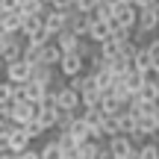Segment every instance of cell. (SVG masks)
I'll list each match as a JSON object with an SVG mask.
<instances>
[{"instance_id":"6da1fadb","label":"cell","mask_w":159,"mask_h":159,"mask_svg":"<svg viewBox=\"0 0 159 159\" xmlns=\"http://www.w3.org/2000/svg\"><path fill=\"white\" fill-rule=\"evenodd\" d=\"M136 21H139V9L130 3H115L112 6V30L121 27V30H136Z\"/></svg>"},{"instance_id":"7a4b0ae2","label":"cell","mask_w":159,"mask_h":159,"mask_svg":"<svg viewBox=\"0 0 159 159\" xmlns=\"http://www.w3.org/2000/svg\"><path fill=\"white\" fill-rule=\"evenodd\" d=\"M30 121H35V106L27 100H12L9 103V124L12 127H27Z\"/></svg>"},{"instance_id":"3957f363","label":"cell","mask_w":159,"mask_h":159,"mask_svg":"<svg viewBox=\"0 0 159 159\" xmlns=\"http://www.w3.org/2000/svg\"><path fill=\"white\" fill-rule=\"evenodd\" d=\"M56 71H59V74H62L65 80H71V77H80V74H85V62L77 56V53H62V59H59Z\"/></svg>"},{"instance_id":"277c9868","label":"cell","mask_w":159,"mask_h":159,"mask_svg":"<svg viewBox=\"0 0 159 159\" xmlns=\"http://www.w3.org/2000/svg\"><path fill=\"white\" fill-rule=\"evenodd\" d=\"M41 24H44V33L50 35V39H56V35L68 27V15H65V12H56V9H47L44 15H41Z\"/></svg>"},{"instance_id":"5b68a950","label":"cell","mask_w":159,"mask_h":159,"mask_svg":"<svg viewBox=\"0 0 159 159\" xmlns=\"http://www.w3.org/2000/svg\"><path fill=\"white\" fill-rule=\"evenodd\" d=\"M21 53H24L21 35H6V44H3V50H0V62H3V65L21 62Z\"/></svg>"},{"instance_id":"8992f818","label":"cell","mask_w":159,"mask_h":159,"mask_svg":"<svg viewBox=\"0 0 159 159\" xmlns=\"http://www.w3.org/2000/svg\"><path fill=\"white\" fill-rule=\"evenodd\" d=\"M56 109L59 112H80V94L68 85L56 89Z\"/></svg>"},{"instance_id":"52a82bcc","label":"cell","mask_w":159,"mask_h":159,"mask_svg":"<svg viewBox=\"0 0 159 159\" xmlns=\"http://www.w3.org/2000/svg\"><path fill=\"white\" fill-rule=\"evenodd\" d=\"M3 80L6 83H12V85H24V83H30V65L24 62H12V65H6L3 68Z\"/></svg>"},{"instance_id":"ba28073f","label":"cell","mask_w":159,"mask_h":159,"mask_svg":"<svg viewBox=\"0 0 159 159\" xmlns=\"http://www.w3.org/2000/svg\"><path fill=\"white\" fill-rule=\"evenodd\" d=\"M89 27H91V18L89 15H80V12H68V33H74L77 39H85L89 35Z\"/></svg>"},{"instance_id":"9c48e42d","label":"cell","mask_w":159,"mask_h":159,"mask_svg":"<svg viewBox=\"0 0 159 159\" xmlns=\"http://www.w3.org/2000/svg\"><path fill=\"white\" fill-rule=\"evenodd\" d=\"M109 35H112V24L109 21H91V27H89V35H85V39L91 41V44H103V41L109 39Z\"/></svg>"},{"instance_id":"30bf717a","label":"cell","mask_w":159,"mask_h":159,"mask_svg":"<svg viewBox=\"0 0 159 159\" xmlns=\"http://www.w3.org/2000/svg\"><path fill=\"white\" fill-rule=\"evenodd\" d=\"M27 148H30V139H27V133H24V127H12V130H9V148H6V153H24Z\"/></svg>"},{"instance_id":"8fae6325","label":"cell","mask_w":159,"mask_h":159,"mask_svg":"<svg viewBox=\"0 0 159 159\" xmlns=\"http://www.w3.org/2000/svg\"><path fill=\"white\" fill-rule=\"evenodd\" d=\"M97 109H100V115H106V118H115V115H121L127 106H124L115 94H103L100 103H97Z\"/></svg>"},{"instance_id":"7c38bea8","label":"cell","mask_w":159,"mask_h":159,"mask_svg":"<svg viewBox=\"0 0 159 159\" xmlns=\"http://www.w3.org/2000/svg\"><path fill=\"white\" fill-rule=\"evenodd\" d=\"M47 85H41V83H24V100L27 103H33V106H39L41 100L47 97Z\"/></svg>"},{"instance_id":"4fadbf2b","label":"cell","mask_w":159,"mask_h":159,"mask_svg":"<svg viewBox=\"0 0 159 159\" xmlns=\"http://www.w3.org/2000/svg\"><path fill=\"white\" fill-rule=\"evenodd\" d=\"M68 136H71V142H74L77 148H80V144H85V142H91V130L80 121V115L74 118V124L68 127Z\"/></svg>"},{"instance_id":"5bb4252c","label":"cell","mask_w":159,"mask_h":159,"mask_svg":"<svg viewBox=\"0 0 159 159\" xmlns=\"http://www.w3.org/2000/svg\"><path fill=\"white\" fill-rule=\"evenodd\" d=\"M59 59H62V53H59V47L53 44V41H50V44H44V47L39 50V65H44V68H56Z\"/></svg>"},{"instance_id":"9a60e30c","label":"cell","mask_w":159,"mask_h":159,"mask_svg":"<svg viewBox=\"0 0 159 159\" xmlns=\"http://www.w3.org/2000/svg\"><path fill=\"white\" fill-rule=\"evenodd\" d=\"M53 44L59 47V53H77V44H80V39L74 33H68V30H62V33L53 39Z\"/></svg>"},{"instance_id":"2e32d148","label":"cell","mask_w":159,"mask_h":159,"mask_svg":"<svg viewBox=\"0 0 159 159\" xmlns=\"http://www.w3.org/2000/svg\"><path fill=\"white\" fill-rule=\"evenodd\" d=\"M47 6L41 3V0H21L18 3V15L21 18H35V15H44Z\"/></svg>"},{"instance_id":"e0dca14e","label":"cell","mask_w":159,"mask_h":159,"mask_svg":"<svg viewBox=\"0 0 159 159\" xmlns=\"http://www.w3.org/2000/svg\"><path fill=\"white\" fill-rule=\"evenodd\" d=\"M21 24H24V18L18 15V12L3 15V18H0V33H3V35H18V33H21Z\"/></svg>"},{"instance_id":"ac0fdd59","label":"cell","mask_w":159,"mask_h":159,"mask_svg":"<svg viewBox=\"0 0 159 159\" xmlns=\"http://www.w3.org/2000/svg\"><path fill=\"white\" fill-rule=\"evenodd\" d=\"M121 83H124V85H127V91L136 97L139 91H142V85H144V74H139V71H133V68H130L124 77H121Z\"/></svg>"},{"instance_id":"d6986e66","label":"cell","mask_w":159,"mask_h":159,"mask_svg":"<svg viewBox=\"0 0 159 159\" xmlns=\"http://www.w3.org/2000/svg\"><path fill=\"white\" fill-rule=\"evenodd\" d=\"M133 71H139V74H150V71H153V65H150V56H148V50H144V44H139L136 56H133Z\"/></svg>"},{"instance_id":"ffe728a7","label":"cell","mask_w":159,"mask_h":159,"mask_svg":"<svg viewBox=\"0 0 159 159\" xmlns=\"http://www.w3.org/2000/svg\"><path fill=\"white\" fill-rule=\"evenodd\" d=\"M115 121H118V136H133V133H136V115H133V112L124 109Z\"/></svg>"},{"instance_id":"44dd1931","label":"cell","mask_w":159,"mask_h":159,"mask_svg":"<svg viewBox=\"0 0 159 159\" xmlns=\"http://www.w3.org/2000/svg\"><path fill=\"white\" fill-rule=\"evenodd\" d=\"M39 159H65V153L59 150V144L53 142V139H47V142L39 148Z\"/></svg>"},{"instance_id":"7402d4cb","label":"cell","mask_w":159,"mask_h":159,"mask_svg":"<svg viewBox=\"0 0 159 159\" xmlns=\"http://www.w3.org/2000/svg\"><path fill=\"white\" fill-rule=\"evenodd\" d=\"M77 115H80V112H59V115H56V127H53V130H56V133H68V127L74 124Z\"/></svg>"},{"instance_id":"603a6c76","label":"cell","mask_w":159,"mask_h":159,"mask_svg":"<svg viewBox=\"0 0 159 159\" xmlns=\"http://www.w3.org/2000/svg\"><path fill=\"white\" fill-rule=\"evenodd\" d=\"M97 150H100L97 142H85L77 148V159H97Z\"/></svg>"},{"instance_id":"cb8c5ba5","label":"cell","mask_w":159,"mask_h":159,"mask_svg":"<svg viewBox=\"0 0 159 159\" xmlns=\"http://www.w3.org/2000/svg\"><path fill=\"white\" fill-rule=\"evenodd\" d=\"M24 133H27V139H30V142H35V139H44V136H47V130L39 124V121H30V124L24 127Z\"/></svg>"},{"instance_id":"d4e9b609","label":"cell","mask_w":159,"mask_h":159,"mask_svg":"<svg viewBox=\"0 0 159 159\" xmlns=\"http://www.w3.org/2000/svg\"><path fill=\"white\" fill-rule=\"evenodd\" d=\"M144 50H148V56H150L153 71H159V39H150L148 44H144Z\"/></svg>"},{"instance_id":"484cf974","label":"cell","mask_w":159,"mask_h":159,"mask_svg":"<svg viewBox=\"0 0 159 159\" xmlns=\"http://www.w3.org/2000/svg\"><path fill=\"white\" fill-rule=\"evenodd\" d=\"M139 159H159V144L156 142H144L139 148Z\"/></svg>"},{"instance_id":"4316f807","label":"cell","mask_w":159,"mask_h":159,"mask_svg":"<svg viewBox=\"0 0 159 159\" xmlns=\"http://www.w3.org/2000/svg\"><path fill=\"white\" fill-rule=\"evenodd\" d=\"M97 3H100V0H74V12H80V15H91V12L97 9Z\"/></svg>"},{"instance_id":"83f0119b","label":"cell","mask_w":159,"mask_h":159,"mask_svg":"<svg viewBox=\"0 0 159 159\" xmlns=\"http://www.w3.org/2000/svg\"><path fill=\"white\" fill-rule=\"evenodd\" d=\"M0 103H3V106H6V103H12V85L6 83V80L0 83Z\"/></svg>"},{"instance_id":"f1b7e54d","label":"cell","mask_w":159,"mask_h":159,"mask_svg":"<svg viewBox=\"0 0 159 159\" xmlns=\"http://www.w3.org/2000/svg\"><path fill=\"white\" fill-rule=\"evenodd\" d=\"M9 130H12V124L0 127V153H6V148H9Z\"/></svg>"},{"instance_id":"f546056e","label":"cell","mask_w":159,"mask_h":159,"mask_svg":"<svg viewBox=\"0 0 159 159\" xmlns=\"http://www.w3.org/2000/svg\"><path fill=\"white\" fill-rule=\"evenodd\" d=\"M133 6L139 12H144V9H153V0H133Z\"/></svg>"},{"instance_id":"4dcf8cb0","label":"cell","mask_w":159,"mask_h":159,"mask_svg":"<svg viewBox=\"0 0 159 159\" xmlns=\"http://www.w3.org/2000/svg\"><path fill=\"white\" fill-rule=\"evenodd\" d=\"M18 159H39V150H35V148H27L24 153H18Z\"/></svg>"},{"instance_id":"1f68e13d","label":"cell","mask_w":159,"mask_h":159,"mask_svg":"<svg viewBox=\"0 0 159 159\" xmlns=\"http://www.w3.org/2000/svg\"><path fill=\"white\" fill-rule=\"evenodd\" d=\"M3 68H6V65H3V62H0V83H3Z\"/></svg>"},{"instance_id":"d6a6232c","label":"cell","mask_w":159,"mask_h":159,"mask_svg":"<svg viewBox=\"0 0 159 159\" xmlns=\"http://www.w3.org/2000/svg\"><path fill=\"white\" fill-rule=\"evenodd\" d=\"M41 3H44V6H47V9H50V3H53V0H41Z\"/></svg>"},{"instance_id":"836d02e7","label":"cell","mask_w":159,"mask_h":159,"mask_svg":"<svg viewBox=\"0 0 159 159\" xmlns=\"http://www.w3.org/2000/svg\"><path fill=\"white\" fill-rule=\"evenodd\" d=\"M118 3H130V6H133V0H118Z\"/></svg>"},{"instance_id":"e575fe53","label":"cell","mask_w":159,"mask_h":159,"mask_svg":"<svg viewBox=\"0 0 159 159\" xmlns=\"http://www.w3.org/2000/svg\"><path fill=\"white\" fill-rule=\"evenodd\" d=\"M0 159H9V153H0Z\"/></svg>"},{"instance_id":"d590c367","label":"cell","mask_w":159,"mask_h":159,"mask_svg":"<svg viewBox=\"0 0 159 159\" xmlns=\"http://www.w3.org/2000/svg\"><path fill=\"white\" fill-rule=\"evenodd\" d=\"M156 35H159V27H156Z\"/></svg>"},{"instance_id":"8d00e7d4","label":"cell","mask_w":159,"mask_h":159,"mask_svg":"<svg viewBox=\"0 0 159 159\" xmlns=\"http://www.w3.org/2000/svg\"><path fill=\"white\" fill-rule=\"evenodd\" d=\"M156 103H159V97H156Z\"/></svg>"},{"instance_id":"74e56055","label":"cell","mask_w":159,"mask_h":159,"mask_svg":"<svg viewBox=\"0 0 159 159\" xmlns=\"http://www.w3.org/2000/svg\"><path fill=\"white\" fill-rule=\"evenodd\" d=\"M18 3H21V0H18Z\"/></svg>"}]
</instances>
